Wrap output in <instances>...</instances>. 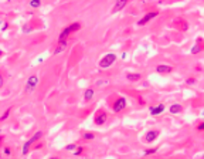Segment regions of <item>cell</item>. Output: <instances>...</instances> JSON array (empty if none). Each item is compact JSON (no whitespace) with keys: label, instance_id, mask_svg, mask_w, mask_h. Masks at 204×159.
<instances>
[{"label":"cell","instance_id":"obj_1","mask_svg":"<svg viewBox=\"0 0 204 159\" xmlns=\"http://www.w3.org/2000/svg\"><path fill=\"white\" fill-rule=\"evenodd\" d=\"M81 27H82V24L78 23V21H75V23L70 24V26H67L65 29L60 33V36H58V41H68V37H70L73 33L78 32Z\"/></svg>","mask_w":204,"mask_h":159},{"label":"cell","instance_id":"obj_2","mask_svg":"<svg viewBox=\"0 0 204 159\" xmlns=\"http://www.w3.org/2000/svg\"><path fill=\"white\" fill-rule=\"evenodd\" d=\"M43 135H44V132H43V131H37V132H36V134H34V135L31 136L28 141H26V142H24L23 148H21V153H23V155H27V153L30 152V149H31V146H33L36 142H38L41 138H43Z\"/></svg>","mask_w":204,"mask_h":159},{"label":"cell","instance_id":"obj_3","mask_svg":"<svg viewBox=\"0 0 204 159\" xmlns=\"http://www.w3.org/2000/svg\"><path fill=\"white\" fill-rule=\"evenodd\" d=\"M116 54H114V53H108V54H105V56L102 57L101 60H99V68H102V70H105V68H109L112 64L116 61Z\"/></svg>","mask_w":204,"mask_h":159},{"label":"cell","instance_id":"obj_4","mask_svg":"<svg viewBox=\"0 0 204 159\" xmlns=\"http://www.w3.org/2000/svg\"><path fill=\"white\" fill-rule=\"evenodd\" d=\"M38 85V77L37 75H30L27 81H26V87H24V91L27 94H31L33 91H36V88Z\"/></svg>","mask_w":204,"mask_h":159},{"label":"cell","instance_id":"obj_5","mask_svg":"<svg viewBox=\"0 0 204 159\" xmlns=\"http://www.w3.org/2000/svg\"><path fill=\"white\" fill-rule=\"evenodd\" d=\"M125 108H126V100H125L123 97H118V98L115 100V102L112 104V111H114L115 114H119V112H122Z\"/></svg>","mask_w":204,"mask_h":159},{"label":"cell","instance_id":"obj_6","mask_svg":"<svg viewBox=\"0 0 204 159\" xmlns=\"http://www.w3.org/2000/svg\"><path fill=\"white\" fill-rule=\"evenodd\" d=\"M106 119H108V114H106L105 110H98L97 114H95V117H94V122H95V125H104L106 122Z\"/></svg>","mask_w":204,"mask_h":159},{"label":"cell","instance_id":"obj_7","mask_svg":"<svg viewBox=\"0 0 204 159\" xmlns=\"http://www.w3.org/2000/svg\"><path fill=\"white\" fill-rule=\"evenodd\" d=\"M157 14H159L157 11H150V13H146V14H145V16H143V17H142V19H140V20L138 21V26H140V27H142V26L147 24L149 21H150V20H153L155 17H157Z\"/></svg>","mask_w":204,"mask_h":159},{"label":"cell","instance_id":"obj_8","mask_svg":"<svg viewBox=\"0 0 204 159\" xmlns=\"http://www.w3.org/2000/svg\"><path fill=\"white\" fill-rule=\"evenodd\" d=\"M159 135H160V132L157 129H152V131H149L145 135V139H146V142H155L156 139L159 138Z\"/></svg>","mask_w":204,"mask_h":159},{"label":"cell","instance_id":"obj_9","mask_svg":"<svg viewBox=\"0 0 204 159\" xmlns=\"http://www.w3.org/2000/svg\"><path fill=\"white\" fill-rule=\"evenodd\" d=\"M126 3H128V0H116L115 1V6L112 7V10H111V13H118V11H121L125 6H126Z\"/></svg>","mask_w":204,"mask_h":159},{"label":"cell","instance_id":"obj_10","mask_svg":"<svg viewBox=\"0 0 204 159\" xmlns=\"http://www.w3.org/2000/svg\"><path fill=\"white\" fill-rule=\"evenodd\" d=\"M156 71L159 74H169V72L173 71V67L171 65H167V64H159L156 67Z\"/></svg>","mask_w":204,"mask_h":159},{"label":"cell","instance_id":"obj_11","mask_svg":"<svg viewBox=\"0 0 204 159\" xmlns=\"http://www.w3.org/2000/svg\"><path fill=\"white\" fill-rule=\"evenodd\" d=\"M149 111H150L152 115L157 117V115H160V114L164 111V104H157V105H155V107H150Z\"/></svg>","mask_w":204,"mask_h":159},{"label":"cell","instance_id":"obj_12","mask_svg":"<svg viewBox=\"0 0 204 159\" xmlns=\"http://www.w3.org/2000/svg\"><path fill=\"white\" fill-rule=\"evenodd\" d=\"M67 47H68V41H58L57 47H55V50H54V54L57 56V54H60V53H63Z\"/></svg>","mask_w":204,"mask_h":159},{"label":"cell","instance_id":"obj_13","mask_svg":"<svg viewBox=\"0 0 204 159\" xmlns=\"http://www.w3.org/2000/svg\"><path fill=\"white\" fill-rule=\"evenodd\" d=\"M94 95H95V91H94L92 88H87V90L84 91V101H85V102H90L91 100L94 98Z\"/></svg>","mask_w":204,"mask_h":159},{"label":"cell","instance_id":"obj_14","mask_svg":"<svg viewBox=\"0 0 204 159\" xmlns=\"http://www.w3.org/2000/svg\"><path fill=\"white\" fill-rule=\"evenodd\" d=\"M140 78H142V74H139V72H128L126 74V80L131 82H136Z\"/></svg>","mask_w":204,"mask_h":159},{"label":"cell","instance_id":"obj_15","mask_svg":"<svg viewBox=\"0 0 204 159\" xmlns=\"http://www.w3.org/2000/svg\"><path fill=\"white\" fill-rule=\"evenodd\" d=\"M181 111H183V105L181 104H171V107H170L171 115H176V114H179Z\"/></svg>","mask_w":204,"mask_h":159},{"label":"cell","instance_id":"obj_16","mask_svg":"<svg viewBox=\"0 0 204 159\" xmlns=\"http://www.w3.org/2000/svg\"><path fill=\"white\" fill-rule=\"evenodd\" d=\"M200 43H201V39L197 40V44H196V46H194L193 48H191V53H193V54H198V53H200V51L203 50V47L200 46Z\"/></svg>","mask_w":204,"mask_h":159},{"label":"cell","instance_id":"obj_17","mask_svg":"<svg viewBox=\"0 0 204 159\" xmlns=\"http://www.w3.org/2000/svg\"><path fill=\"white\" fill-rule=\"evenodd\" d=\"M11 110H13V108H11V107H10V108H7V110H6V111L3 112V115H1V117H0V122H1V121H6V119H7L9 117H10V112H11Z\"/></svg>","mask_w":204,"mask_h":159},{"label":"cell","instance_id":"obj_18","mask_svg":"<svg viewBox=\"0 0 204 159\" xmlns=\"http://www.w3.org/2000/svg\"><path fill=\"white\" fill-rule=\"evenodd\" d=\"M82 138H84L85 141H92V139L95 138V134H94V132H85V134H82Z\"/></svg>","mask_w":204,"mask_h":159},{"label":"cell","instance_id":"obj_19","mask_svg":"<svg viewBox=\"0 0 204 159\" xmlns=\"http://www.w3.org/2000/svg\"><path fill=\"white\" fill-rule=\"evenodd\" d=\"M40 4H41V0H31V1H30V6L34 9L40 7Z\"/></svg>","mask_w":204,"mask_h":159},{"label":"cell","instance_id":"obj_20","mask_svg":"<svg viewBox=\"0 0 204 159\" xmlns=\"http://www.w3.org/2000/svg\"><path fill=\"white\" fill-rule=\"evenodd\" d=\"M156 152H157V148H152V149H146L145 155H152V153H156Z\"/></svg>","mask_w":204,"mask_h":159},{"label":"cell","instance_id":"obj_21","mask_svg":"<svg viewBox=\"0 0 204 159\" xmlns=\"http://www.w3.org/2000/svg\"><path fill=\"white\" fill-rule=\"evenodd\" d=\"M67 151H74V149H77V145L75 143H70V145H67L65 146Z\"/></svg>","mask_w":204,"mask_h":159},{"label":"cell","instance_id":"obj_22","mask_svg":"<svg viewBox=\"0 0 204 159\" xmlns=\"http://www.w3.org/2000/svg\"><path fill=\"white\" fill-rule=\"evenodd\" d=\"M84 152V148L82 146H77V151H74V155H81Z\"/></svg>","mask_w":204,"mask_h":159},{"label":"cell","instance_id":"obj_23","mask_svg":"<svg viewBox=\"0 0 204 159\" xmlns=\"http://www.w3.org/2000/svg\"><path fill=\"white\" fill-rule=\"evenodd\" d=\"M197 131H204V122H200L197 125Z\"/></svg>","mask_w":204,"mask_h":159},{"label":"cell","instance_id":"obj_24","mask_svg":"<svg viewBox=\"0 0 204 159\" xmlns=\"http://www.w3.org/2000/svg\"><path fill=\"white\" fill-rule=\"evenodd\" d=\"M3 152H4V155H10V153H11V149H10L9 146H6V148L3 149Z\"/></svg>","mask_w":204,"mask_h":159},{"label":"cell","instance_id":"obj_25","mask_svg":"<svg viewBox=\"0 0 204 159\" xmlns=\"http://www.w3.org/2000/svg\"><path fill=\"white\" fill-rule=\"evenodd\" d=\"M194 82H196V80H194V78H188L187 80V84H188V85H191V84H194Z\"/></svg>","mask_w":204,"mask_h":159},{"label":"cell","instance_id":"obj_26","mask_svg":"<svg viewBox=\"0 0 204 159\" xmlns=\"http://www.w3.org/2000/svg\"><path fill=\"white\" fill-rule=\"evenodd\" d=\"M3 84H4V80H3V75L0 74V88L3 87Z\"/></svg>","mask_w":204,"mask_h":159},{"label":"cell","instance_id":"obj_27","mask_svg":"<svg viewBox=\"0 0 204 159\" xmlns=\"http://www.w3.org/2000/svg\"><path fill=\"white\" fill-rule=\"evenodd\" d=\"M3 138H4V136H3V135H0V145H1V142H3Z\"/></svg>","mask_w":204,"mask_h":159},{"label":"cell","instance_id":"obj_28","mask_svg":"<svg viewBox=\"0 0 204 159\" xmlns=\"http://www.w3.org/2000/svg\"><path fill=\"white\" fill-rule=\"evenodd\" d=\"M48 159H58L57 156H51V158H48Z\"/></svg>","mask_w":204,"mask_h":159},{"label":"cell","instance_id":"obj_29","mask_svg":"<svg viewBox=\"0 0 204 159\" xmlns=\"http://www.w3.org/2000/svg\"><path fill=\"white\" fill-rule=\"evenodd\" d=\"M0 56H3V51H1V50H0Z\"/></svg>","mask_w":204,"mask_h":159},{"label":"cell","instance_id":"obj_30","mask_svg":"<svg viewBox=\"0 0 204 159\" xmlns=\"http://www.w3.org/2000/svg\"><path fill=\"white\" fill-rule=\"evenodd\" d=\"M201 159H204V155H203V158H201Z\"/></svg>","mask_w":204,"mask_h":159},{"label":"cell","instance_id":"obj_31","mask_svg":"<svg viewBox=\"0 0 204 159\" xmlns=\"http://www.w3.org/2000/svg\"><path fill=\"white\" fill-rule=\"evenodd\" d=\"M143 159H146V158H143Z\"/></svg>","mask_w":204,"mask_h":159}]
</instances>
